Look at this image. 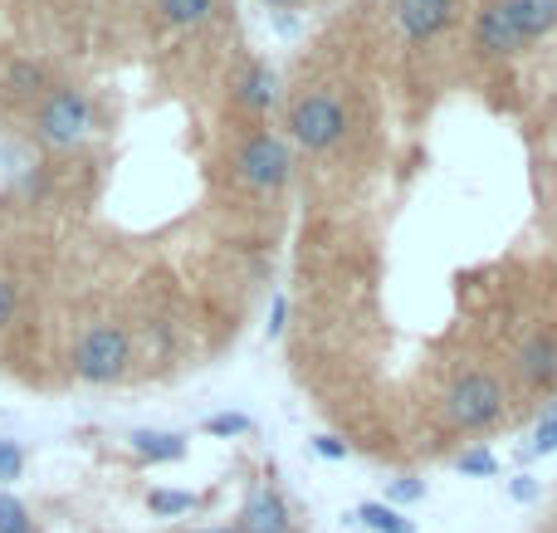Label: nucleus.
I'll return each mask as SVG.
<instances>
[{"label": "nucleus", "mask_w": 557, "mask_h": 533, "mask_svg": "<svg viewBox=\"0 0 557 533\" xmlns=\"http://www.w3.org/2000/svg\"><path fill=\"white\" fill-rule=\"evenodd\" d=\"M20 470H25V450H20L15 441H0V485L20 480Z\"/></svg>", "instance_id": "nucleus-22"}, {"label": "nucleus", "mask_w": 557, "mask_h": 533, "mask_svg": "<svg viewBox=\"0 0 557 533\" xmlns=\"http://www.w3.org/2000/svg\"><path fill=\"white\" fill-rule=\"evenodd\" d=\"M191 533H240V529H191Z\"/></svg>", "instance_id": "nucleus-27"}, {"label": "nucleus", "mask_w": 557, "mask_h": 533, "mask_svg": "<svg viewBox=\"0 0 557 533\" xmlns=\"http://www.w3.org/2000/svg\"><path fill=\"white\" fill-rule=\"evenodd\" d=\"M513 372H519L523 387L553 392V387H557V333H553V329L523 333L519 348H513Z\"/></svg>", "instance_id": "nucleus-7"}, {"label": "nucleus", "mask_w": 557, "mask_h": 533, "mask_svg": "<svg viewBox=\"0 0 557 533\" xmlns=\"http://www.w3.org/2000/svg\"><path fill=\"white\" fill-rule=\"evenodd\" d=\"M240 533H288L294 529V519H288V505H284V495L270 485H260L250 499H245V509H240V524H235Z\"/></svg>", "instance_id": "nucleus-10"}, {"label": "nucleus", "mask_w": 557, "mask_h": 533, "mask_svg": "<svg viewBox=\"0 0 557 533\" xmlns=\"http://www.w3.org/2000/svg\"><path fill=\"white\" fill-rule=\"evenodd\" d=\"M284 313H288V303H284V299H274V313H270V338H278V333H284Z\"/></svg>", "instance_id": "nucleus-26"}, {"label": "nucleus", "mask_w": 557, "mask_h": 533, "mask_svg": "<svg viewBox=\"0 0 557 533\" xmlns=\"http://www.w3.org/2000/svg\"><path fill=\"white\" fill-rule=\"evenodd\" d=\"M250 431H255V421L245 411H215V417H206V436L231 441V436H250Z\"/></svg>", "instance_id": "nucleus-18"}, {"label": "nucleus", "mask_w": 557, "mask_h": 533, "mask_svg": "<svg viewBox=\"0 0 557 533\" xmlns=\"http://www.w3.org/2000/svg\"><path fill=\"white\" fill-rule=\"evenodd\" d=\"M441 417L450 431H494L504 421V387L494 372L484 368H465L450 377V387H445L441 397Z\"/></svg>", "instance_id": "nucleus-1"}, {"label": "nucleus", "mask_w": 557, "mask_h": 533, "mask_svg": "<svg viewBox=\"0 0 557 533\" xmlns=\"http://www.w3.org/2000/svg\"><path fill=\"white\" fill-rule=\"evenodd\" d=\"M69 368H74V377L88 382V387H113V382H123L127 368H133V333H127L123 323H94V329L78 333Z\"/></svg>", "instance_id": "nucleus-3"}, {"label": "nucleus", "mask_w": 557, "mask_h": 533, "mask_svg": "<svg viewBox=\"0 0 557 533\" xmlns=\"http://www.w3.org/2000/svg\"><path fill=\"white\" fill-rule=\"evenodd\" d=\"M313 456H323V460H347V441H337V436H313Z\"/></svg>", "instance_id": "nucleus-23"}, {"label": "nucleus", "mask_w": 557, "mask_h": 533, "mask_svg": "<svg viewBox=\"0 0 557 533\" xmlns=\"http://www.w3.org/2000/svg\"><path fill=\"white\" fill-rule=\"evenodd\" d=\"M455 470H460V475H474V480H490V475H499V456L484 450V446H474V450H465V456L455 460Z\"/></svg>", "instance_id": "nucleus-19"}, {"label": "nucleus", "mask_w": 557, "mask_h": 533, "mask_svg": "<svg viewBox=\"0 0 557 533\" xmlns=\"http://www.w3.org/2000/svg\"><path fill=\"white\" fill-rule=\"evenodd\" d=\"M127 446H133V456L152 460V466H166V460L186 456V436H176V431H133Z\"/></svg>", "instance_id": "nucleus-13"}, {"label": "nucleus", "mask_w": 557, "mask_h": 533, "mask_svg": "<svg viewBox=\"0 0 557 533\" xmlns=\"http://www.w3.org/2000/svg\"><path fill=\"white\" fill-rule=\"evenodd\" d=\"M509 499H519V505H529V499H539V480H533V475H519V480H513V485H509Z\"/></svg>", "instance_id": "nucleus-24"}, {"label": "nucleus", "mask_w": 557, "mask_h": 533, "mask_svg": "<svg viewBox=\"0 0 557 533\" xmlns=\"http://www.w3.org/2000/svg\"><path fill=\"white\" fill-rule=\"evenodd\" d=\"M474 45L494 59H509V54H519V49H529L519 39V29L509 25L504 0H480V5H474Z\"/></svg>", "instance_id": "nucleus-9"}, {"label": "nucleus", "mask_w": 557, "mask_h": 533, "mask_svg": "<svg viewBox=\"0 0 557 533\" xmlns=\"http://www.w3.org/2000/svg\"><path fill=\"white\" fill-rule=\"evenodd\" d=\"M0 533H35V519H29L25 499L5 495V489H0Z\"/></svg>", "instance_id": "nucleus-17"}, {"label": "nucleus", "mask_w": 557, "mask_h": 533, "mask_svg": "<svg viewBox=\"0 0 557 533\" xmlns=\"http://www.w3.org/2000/svg\"><path fill=\"white\" fill-rule=\"evenodd\" d=\"M553 450H557V407L548 411V421L539 426V436L523 446V460H543V456H553Z\"/></svg>", "instance_id": "nucleus-20"}, {"label": "nucleus", "mask_w": 557, "mask_h": 533, "mask_svg": "<svg viewBox=\"0 0 557 533\" xmlns=\"http://www.w3.org/2000/svg\"><path fill=\"white\" fill-rule=\"evenodd\" d=\"M352 524H362V529H372V533H411V524L401 519V509L382 505V499H367V505H357Z\"/></svg>", "instance_id": "nucleus-15"}, {"label": "nucleus", "mask_w": 557, "mask_h": 533, "mask_svg": "<svg viewBox=\"0 0 557 533\" xmlns=\"http://www.w3.org/2000/svg\"><path fill=\"white\" fill-rule=\"evenodd\" d=\"M509 10V25L519 29L523 45H539L543 35L557 29V0H504Z\"/></svg>", "instance_id": "nucleus-11"}, {"label": "nucleus", "mask_w": 557, "mask_h": 533, "mask_svg": "<svg viewBox=\"0 0 557 533\" xmlns=\"http://www.w3.org/2000/svg\"><path fill=\"white\" fill-rule=\"evenodd\" d=\"M215 5H221V0H157V15L172 29H201L206 20L215 15Z\"/></svg>", "instance_id": "nucleus-14"}, {"label": "nucleus", "mask_w": 557, "mask_h": 533, "mask_svg": "<svg viewBox=\"0 0 557 533\" xmlns=\"http://www.w3.org/2000/svg\"><path fill=\"white\" fill-rule=\"evenodd\" d=\"M392 15L411 45H431L455 25V0H392Z\"/></svg>", "instance_id": "nucleus-8"}, {"label": "nucleus", "mask_w": 557, "mask_h": 533, "mask_svg": "<svg viewBox=\"0 0 557 533\" xmlns=\"http://www.w3.org/2000/svg\"><path fill=\"white\" fill-rule=\"evenodd\" d=\"M284 127L304 152H333L347 137V103L333 88H304V94L288 103Z\"/></svg>", "instance_id": "nucleus-4"}, {"label": "nucleus", "mask_w": 557, "mask_h": 533, "mask_svg": "<svg viewBox=\"0 0 557 533\" xmlns=\"http://www.w3.org/2000/svg\"><path fill=\"white\" fill-rule=\"evenodd\" d=\"M235 182L245 186V191H260V196H274L284 191L288 182H294V152H288V142L278 133H250L240 147H235Z\"/></svg>", "instance_id": "nucleus-5"}, {"label": "nucleus", "mask_w": 557, "mask_h": 533, "mask_svg": "<svg viewBox=\"0 0 557 533\" xmlns=\"http://www.w3.org/2000/svg\"><path fill=\"white\" fill-rule=\"evenodd\" d=\"M421 499H425V485L416 475H401V480H392V485H386V505H392V509L421 505Z\"/></svg>", "instance_id": "nucleus-21"}, {"label": "nucleus", "mask_w": 557, "mask_h": 533, "mask_svg": "<svg viewBox=\"0 0 557 533\" xmlns=\"http://www.w3.org/2000/svg\"><path fill=\"white\" fill-rule=\"evenodd\" d=\"M147 505H152V515L172 519V515H191L201 499H196L191 489H152V495H147Z\"/></svg>", "instance_id": "nucleus-16"}, {"label": "nucleus", "mask_w": 557, "mask_h": 533, "mask_svg": "<svg viewBox=\"0 0 557 533\" xmlns=\"http://www.w3.org/2000/svg\"><path fill=\"white\" fill-rule=\"evenodd\" d=\"M29 127H35V142L49 147V152H69L88 137L94 127V98L78 84H54L45 94V103L29 113Z\"/></svg>", "instance_id": "nucleus-2"}, {"label": "nucleus", "mask_w": 557, "mask_h": 533, "mask_svg": "<svg viewBox=\"0 0 557 533\" xmlns=\"http://www.w3.org/2000/svg\"><path fill=\"white\" fill-rule=\"evenodd\" d=\"M49 88H54L49 69L29 54H10L5 69H0V103L5 108H29V113H35V108L45 103Z\"/></svg>", "instance_id": "nucleus-6"}, {"label": "nucleus", "mask_w": 557, "mask_h": 533, "mask_svg": "<svg viewBox=\"0 0 557 533\" xmlns=\"http://www.w3.org/2000/svg\"><path fill=\"white\" fill-rule=\"evenodd\" d=\"M235 98H240V108H250V113H264V108H270L274 98H278V78H274V69L255 59V64L245 69V78H240V88H235Z\"/></svg>", "instance_id": "nucleus-12"}, {"label": "nucleus", "mask_w": 557, "mask_h": 533, "mask_svg": "<svg viewBox=\"0 0 557 533\" xmlns=\"http://www.w3.org/2000/svg\"><path fill=\"white\" fill-rule=\"evenodd\" d=\"M15 319V284L10 280H0V329Z\"/></svg>", "instance_id": "nucleus-25"}, {"label": "nucleus", "mask_w": 557, "mask_h": 533, "mask_svg": "<svg viewBox=\"0 0 557 533\" xmlns=\"http://www.w3.org/2000/svg\"><path fill=\"white\" fill-rule=\"evenodd\" d=\"M264 5H298V0H264Z\"/></svg>", "instance_id": "nucleus-28"}]
</instances>
